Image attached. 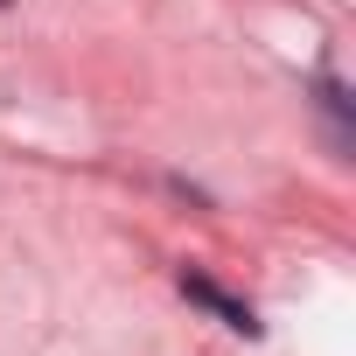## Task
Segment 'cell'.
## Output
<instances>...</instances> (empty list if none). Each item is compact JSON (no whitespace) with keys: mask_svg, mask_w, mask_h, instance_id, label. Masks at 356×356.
<instances>
[{"mask_svg":"<svg viewBox=\"0 0 356 356\" xmlns=\"http://www.w3.org/2000/svg\"><path fill=\"white\" fill-rule=\"evenodd\" d=\"M182 293H189V300H203V307H210V314H217L224 328H238V335H259L252 307H245V300H231V293H224L217 280H203V273H182Z\"/></svg>","mask_w":356,"mask_h":356,"instance_id":"obj_1","label":"cell"},{"mask_svg":"<svg viewBox=\"0 0 356 356\" xmlns=\"http://www.w3.org/2000/svg\"><path fill=\"white\" fill-rule=\"evenodd\" d=\"M0 8H8V0H0Z\"/></svg>","mask_w":356,"mask_h":356,"instance_id":"obj_2","label":"cell"}]
</instances>
